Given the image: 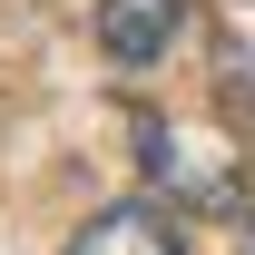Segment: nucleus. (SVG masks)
Masks as SVG:
<instances>
[{"mask_svg": "<svg viewBox=\"0 0 255 255\" xmlns=\"http://www.w3.org/2000/svg\"><path fill=\"white\" fill-rule=\"evenodd\" d=\"M137 157H147V177H157L177 206H196V216H216V206H236V147L226 137H206V128L187 118H137Z\"/></svg>", "mask_w": 255, "mask_h": 255, "instance_id": "obj_1", "label": "nucleus"}, {"mask_svg": "<svg viewBox=\"0 0 255 255\" xmlns=\"http://www.w3.org/2000/svg\"><path fill=\"white\" fill-rule=\"evenodd\" d=\"M177 20H187V0H98V49L118 69H147L177 39Z\"/></svg>", "mask_w": 255, "mask_h": 255, "instance_id": "obj_2", "label": "nucleus"}, {"mask_svg": "<svg viewBox=\"0 0 255 255\" xmlns=\"http://www.w3.org/2000/svg\"><path fill=\"white\" fill-rule=\"evenodd\" d=\"M69 255H187V246H177V226H167L157 206H98V216L69 236Z\"/></svg>", "mask_w": 255, "mask_h": 255, "instance_id": "obj_3", "label": "nucleus"}, {"mask_svg": "<svg viewBox=\"0 0 255 255\" xmlns=\"http://www.w3.org/2000/svg\"><path fill=\"white\" fill-rule=\"evenodd\" d=\"M246 255H255V226H246Z\"/></svg>", "mask_w": 255, "mask_h": 255, "instance_id": "obj_4", "label": "nucleus"}]
</instances>
